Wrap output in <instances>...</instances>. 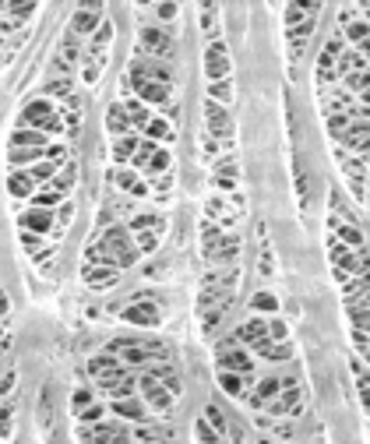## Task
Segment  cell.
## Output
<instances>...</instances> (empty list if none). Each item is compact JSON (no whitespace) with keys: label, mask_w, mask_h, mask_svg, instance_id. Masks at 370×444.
Masks as SVG:
<instances>
[{"label":"cell","mask_w":370,"mask_h":444,"mask_svg":"<svg viewBox=\"0 0 370 444\" xmlns=\"http://www.w3.org/2000/svg\"><path fill=\"white\" fill-rule=\"evenodd\" d=\"M109 409L120 420H131V423H145L148 420V402H141V399H116V402H109Z\"/></svg>","instance_id":"30bf717a"},{"label":"cell","mask_w":370,"mask_h":444,"mask_svg":"<svg viewBox=\"0 0 370 444\" xmlns=\"http://www.w3.org/2000/svg\"><path fill=\"white\" fill-rule=\"evenodd\" d=\"M21 244H25L28 251H36V247H39V237H36V233H28V229H21Z\"/></svg>","instance_id":"f5cc1de1"},{"label":"cell","mask_w":370,"mask_h":444,"mask_svg":"<svg viewBox=\"0 0 370 444\" xmlns=\"http://www.w3.org/2000/svg\"><path fill=\"white\" fill-rule=\"evenodd\" d=\"M148 374H152L156 381H163V384H166V388H170L173 395L180 391V377H177V370H173V367H163V363H159V367H152Z\"/></svg>","instance_id":"d6a6232c"},{"label":"cell","mask_w":370,"mask_h":444,"mask_svg":"<svg viewBox=\"0 0 370 444\" xmlns=\"http://www.w3.org/2000/svg\"><path fill=\"white\" fill-rule=\"evenodd\" d=\"M60 197H64V194H60L57 187H50V183H46L43 190H36V197H32V201H36V208H50V212H53V205H60Z\"/></svg>","instance_id":"e575fe53"},{"label":"cell","mask_w":370,"mask_h":444,"mask_svg":"<svg viewBox=\"0 0 370 444\" xmlns=\"http://www.w3.org/2000/svg\"><path fill=\"white\" fill-rule=\"evenodd\" d=\"M145 134H148V141H173V127L163 117H152V124L145 127Z\"/></svg>","instance_id":"f546056e"},{"label":"cell","mask_w":370,"mask_h":444,"mask_svg":"<svg viewBox=\"0 0 370 444\" xmlns=\"http://www.w3.org/2000/svg\"><path fill=\"white\" fill-rule=\"evenodd\" d=\"M346 39H349V43H357V46H360V43H367V39H370V25L364 21V18L346 21Z\"/></svg>","instance_id":"1f68e13d"},{"label":"cell","mask_w":370,"mask_h":444,"mask_svg":"<svg viewBox=\"0 0 370 444\" xmlns=\"http://www.w3.org/2000/svg\"><path fill=\"white\" fill-rule=\"evenodd\" d=\"M215 363H219V370H233V374L254 377V359H251V356L236 346V339H229V342H222V346H219Z\"/></svg>","instance_id":"277c9868"},{"label":"cell","mask_w":370,"mask_h":444,"mask_svg":"<svg viewBox=\"0 0 370 444\" xmlns=\"http://www.w3.org/2000/svg\"><path fill=\"white\" fill-rule=\"evenodd\" d=\"M75 183V166H64V173H57V180L50 183V187H57L60 194H67V187Z\"/></svg>","instance_id":"c3c4849f"},{"label":"cell","mask_w":370,"mask_h":444,"mask_svg":"<svg viewBox=\"0 0 370 444\" xmlns=\"http://www.w3.org/2000/svg\"><path fill=\"white\" fill-rule=\"evenodd\" d=\"M251 307H254V310H278V300L272 296V293H254Z\"/></svg>","instance_id":"bcb514c9"},{"label":"cell","mask_w":370,"mask_h":444,"mask_svg":"<svg viewBox=\"0 0 370 444\" xmlns=\"http://www.w3.org/2000/svg\"><path fill=\"white\" fill-rule=\"evenodd\" d=\"M159 307L152 303V300H134L127 310H124V321L127 325H138V328H156L159 325Z\"/></svg>","instance_id":"52a82bcc"},{"label":"cell","mask_w":370,"mask_h":444,"mask_svg":"<svg viewBox=\"0 0 370 444\" xmlns=\"http://www.w3.org/2000/svg\"><path fill=\"white\" fill-rule=\"evenodd\" d=\"M258 353L265 356V359H272V363H282V359H289V356H293V346H289V342H276V346L268 342V346H261Z\"/></svg>","instance_id":"8d00e7d4"},{"label":"cell","mask_w":370,"mask_h":444,"mask_svg":"<svg viewBox=\"0 0 370 444\" xmlns=\"http://www.w3.org/2000/svg\"><path fill=\"white\" fill-rule=\"evenodd\" d=\"M18 226L21 229H28V233H50V226H53V212L50 208H28L25 215H18Z\"/></svg>","instance_id":"8fae6325"},{"label":"cell","mask_w":370,"mask_h":444,"mask_svg":"<svg viewBox=\"0 0 370 444\" xmlns=\"http://www.w3.org/2000/svg\"><path fill=\"white\" fill-rule=\"evenodd\" d=\"M364 102H367V106H370V92H364Z\"/></svg>","instance_id":"9f6ffc18"},{"label":"cell","mask_w":370,"mask_h":444,"mask_svg":"<svg viewBox=\"0 0 370 444\" xmlns=\"http://www.w3.org/2000/svg\"><path fill=\"white\" fill-rule=\"evenodd\" d=\"M159 148H156V141H141V148H138V156L131 159L138 170H148V163H152V156H156Z\"/></svg>","instance_id":"60d3db41"},{"label":"cell","mask_w":370,"mask_h":444,"mask_svg":"<svg viewBox=\"0 0 370 444\" xmlns=\"http://www.w3.org/2000/svg\"><path fill=\"white\" fill-rule=\"evenodd\" d=\"M166 170H170V152L159 148V152L152 156V163H148V173H166Z\"/></svg>","instance_id":"7dc6e473"},{"label":"cell","mask_w":370,"mask_h":444,"mask_svg":"<svg viewBox=\"0 0 370 444\" xmlns=\"http://www.w3.org/2000/svg\"><path fill=\"white\" fill-rule=\"evenodd\" d=\"M32 187H36L32 173H18V170L7 173V194H11V197H36Z\"/></svg>","instance_id":"ffe728a7"},{"label":"cell","mask_w":370,"mask_h":444,"mask_svg":"<svg viewBox=\"0 0 370 444\" xmlns=\"http://www.w3.org/2000/svg\"><path fill=\"white\" fill-rule=\"evenodd\" d=\"M339 67H342L346 75H357V71H367V57H364L360 50H346V53H342V60H339Z\"/></svg>","instance_id":"4dcf8cb0"},{"label":"cell","mask_w":370,"mask_h":444,"mask_svg":"<svg viewBox=\"0 0 370 444\" xmlns=\"http://www.w3.org/2000/svg\"><path fill=\"white\" fill-rule=\"evenodd\" d=\"M282 384H285V388H282V395H278L276 402H268V413H272V416H278V413H289V409H296V402H300V395H303V391H300V388H296V384H293L289 377H285Z\"/></svg>","instance_id":"ac0fdd59"},{"label":"cell","mask_w":370,"mask_h":444,"mask_svg":"<svg viewBox=\"0 0 370 444\" xmlns=\"http://www.w3.org/2000/svg\"><path fill=\"white\" fill-rule=\"evenodd\" d=\"M346 85H349L353 92H360V95L370 92V67L367 71H357V75H346Z\"/></svg>","instance_id":"7bdbcfd3"},{"label":"cell","mask_w":370,"mask_h":444,"mask_svg":"<svg viewBox=\"0 0 370 444\" xmlns=\"http://www.w3.org/2000/svg\"><path fill=\"white\" fill-rule=\"evenodd\" d=\"M194 434H197V441H201V444H226V441H222V434H219V431H215L205 416L194 423Z\"/></svg>","instance_id":"836d02e7"},{"label":"cell","mask_w":370,"mask_h":444,"mask_svg":"<svg viewBox=\"0 0 370 444\" xmlns=\"http://www.w3.org/2000/svg\"><path fill=\"white\" fill-rule=\"evenodd\" d=\"M268 339H272V332H268V321H265V318H251V321H244V325L236 328V342H244V346H251V350L268 346Z\"/></svg>","instance_id":"8992f818"},{"label":"cell","mask_w":370,"mask_h":444,"mask_svg":"<svg viewBox=\"0 0 370 444\" xmlns=\"http://www.w3.org/2000/svg\"><path fill=\"white\" fill-rule=\"evenodd\" d=\"M166 222L159 219V215H138V219H131V229L134 233H159Z\"/></svg>","instance_id":"d590c367"},{"label":"cell","mask_w":370,"mask_h":444,"mask_svg":"<svg viewBox=\"0 0 370 444\" xmlns=\"http://www.w3.org/2000/svg\"><path fill=\"white\" fill-rule=\"evenodd\" d=\"M78 441L85 444H131V434L124 423H78Z\"/></svg>","instance_id":"3957f363"},{"label":"cell","mask_w":370,"mask_h":444,"mask_svg":"<svg viewBox=\"0 0 370 444\" xmlns=\"http://www.w3.org/2000/svg\"><path fill=\"white\" fill-rule=\"evenodd\" d=\"M109 39H113V25H109V21H102V25H99V32L92 36V53H95V60H102L99 53H102V50L109 46Z\"/></svg>","instance_id":"74e56055"},{"label":"cell","mask_w":370,"mask_h":444,"mask_svg":"<svg viewBox=\"0 0 370 444\" xmlns=\"http://www.w3.org/2000/svg\"><path fill=\"white\" fill-rule=\"evenodd\" d=\"M156 14H159V18H166V21H170V18H173V14H177V7H173V4H159V7H156Z\"/></svg>","instance_id":"db71d44e"},{"label":"cell","mask_w":370,"mask_h":444,"mask_svg":"<svg viewBox=\"0 0 370 444\" xmlns=\"http://www.w3.org/2000/svg\"><path fill=\"white\" fill-rule=\"evenodd\" d=\"M268 332H272V339H276V342H285V335H289V332H285V321H278V318L268 321Z\"/></svg>","instance_id":"f907efd6"},{"label":"cell","mask_w":370,"mask_h":444,"mask_svg":"<svg viewBox=\"0 0 370 444\" xmlns=\"http://www.w3.org/2000/svg\"><path fill=\"white\" fill-rule=\"evenodd\" d=\"M99 7L89 4V7H82V11H75V18H71V32L75 36H89V32H99Z\"/></svg>","instance_id":"2e32d148"},{"label":"cell","mask_w":370,"mask_h":444,"mask_svg":"<svg viewBox=\"0 0 370 444\" xmlns=\"http://www.w3.org/2000/svg\"><path fill=\"white\" fill-rule=\"evenodd\" d=\"M89 406H95L92 391H89V388H75V395H71V409H75V416H78V413H85Z\"/></svg>","instance_id":"f35d334b"},{"label":"cell","mask_w":370,"mask_h":444,"mask_svg":"<svg viewBox=\"0 0 370 444\" xmlns=\"http://www.w3.org/2000/svg\"><path fill=\"white\" fill-rule=\"evenodd\" d=\"M106 127L113 131V138H124V134L131 131V113H127V106L113 102V106H109V113H106Z\"/></svg>","instance_id":"d6986e66"},{"label":"cell","mask_w":370,"mask_h":444,"mask_svg":"<svg viewBox=\"0 0 370 444\" xmlns=\"http://www.w3.org/2000/svg\"><path fill=\"white\" fill-rule=\"evenodd\" d=\"M134 438L141 444H173V431L170 427H152V423H138Z\"/></svg>","instance_id":"44dd1931"},{"label":"cell","mask_w":370,"mask_h":444,"mask_svg":"<svg viewBox=\"0 0 370 444\" xmlns=\"http://www.w3.org/2000/svg\"><path fill=\"white\" fill-rule=\"evenodd\" d=\"M127 113H131V127H138V131H145V127L152 124V113H148V106H145L141 99H131V102H127Z\"/></svg>","instance_id":"4316f807"},{"label":"cell","mask_w":370,"mask_h":444,"mask_svg":"<svg viewBox=\"0 0 370 444\" xmlns=\"http://www.w3.org/2000/svg\"><path fill=\"white\" fill-rule=\"evenodd\" d=\"M342 145L353 152H367L370 148V120H353L342 134Z\"/></svg>","instance_id":"5bb4252c"},{"label":"cell","mask_w":370,"mask_h":444,"mask_svg":"<svg viewBox=\"0 0 370 444\" xmlns=\"http://www.w3.org/2000/svg\"><path fill=\"white\" fill-rule=\"evenodd\" d=\"M205 420H208V423H212V427H215L219 434H226V431H229V423H226V413H222V409H219L215 402H212V406L205 409Z\"/></svg>","instance_id":"b9f144b4"},{"label":"cell","mask_w":370,"mask_h":444,"mask_svg":"<svg viewBox=\"0 0 370 444\" xmlns=\"http://www.w3.org/2000/svg\"><path fill=\"white\" fill-rule=\"evenodd\" d=\"M332 226H335V233L342 237V244H346V247H353V251H360V247H364V233H360L353 222H332Z\"/></svg>","instance_id":"83f0119b"},{"label":"cell","mask_w":370,"mask_h":444,"mask_svg":"<svg viewBox=\"0 0 370 444\" xmlns=\"http://www.w3.org/2000/svg\"><path fill=\"white\" fill-rule=\"evenodd\" d=\"M46 159V148H14L11 145V152H7V163L11 166H36V163H43Z\"/></svg>","instance_id":"d4e9b609"},{"label":"cell","mask_w":370,"mask_h":444,"mask_svg":"<svg viewBox=\"0 0 370 444\" xmlns=\"http://www.w3.org/2000/svg\"><path fill=\"white\" fill-rule=\"evenodd\" d=\"M141 50H148L152 57H170L173 53V39L163 28H141Z\"/></svg>","instance_id":"9c48e42d"},{"label":"cell","mask_w":370,"mask_h":444,"mask_svg":"<svg viewBox=\"0 0 370 444\" xmlns=\"http://www.w3.org/2000/svg\"><path fill=\"white\" fill-rule=\"evenodd\" d=\"M116 278H120V271H116V265H89L85 268V282L92 286V289H113L116 286Z\"/></svg>","instance_id":"e0dca14e"},{"label":"cell","mask_w":370,"mask_h":444,"mask_svg":"<svg viewBox=\"0 0 370 444\" xmlns=\"http://www.w3.org/2000/svg\"><path fill=\"white\" fill-rule=\"evenodd\" d=\"M46 95H71V78H57L46 85Z\"/></svg>","instance_id":"681fc988"},{"label":"cell","mask_w":370,"mask_h":444,"mask_svg":"<svg viewBox=\"0 0 370 444\" xmlns=\"http://www.w3.org/2000/svg\"><path fill=\"white\" fill-rule=\"evenodd\" d=\"M205 120H208V131H212L215 138H229V134H233V124H229L226 109H222L219 102H212V99H208V106H205Z\"/></svg>","instance_id":"9a60e30c"},{"label":"cell","mask_w":370,"mask_h":444,"mask_svg":"<svg viewBox=\"0 0 370 444\" xmlns=\"http://www.w3.org/2000/svg\"><path fill=\"white\" fill-rule=\"evenodd\" d=\"M205 75H208L212 82H226V75H229V57H226V46H222V43H212V46H208V53H205Z\"/></svg>","instance_id":"ba28073f"},{"label":"cell","mask_w":370,"mask_h":444,"mask_svg":"<svg viewBox=\"0 0 370 444\" xmlns=\"http://www.w3.org/2000/svg\"><path fill=\"white\" fill-rule=\"evenodd\" d=\"M138 148H141V141H138L134 134L113 138V159H116V163H127V159H134V156H138Z\"/></svg>","instance_id":"484cf974"},{"label":"cell","mask_w":370,"mask_h":444,"mask_svg":"<svg viewBox=\"0 0 370 444\" xmlns=\"http://www.w3.org/2000/svg\"><path fill=\"white\" fill-rule=\"evenodd\" d=\"M21 124L32 127V131H43V134H60L64 131V120L57 113V106L50 99H36L21 109Z\"/></svg>","instance_id":"7a4b0ae2"},{"label":"cell","mask_w":370,"mask_h":444,"mask_svg":"<svg viewBox=\"0 0 370 444\" xmlns=\"http://www.w3.org/2000/svg\"><path fill=\"white\" fill-rule=\"evenodd\" d=\"M134 244H138L141 254H152V251L159 247V237H156V233H134Z\"/></svg>","instance_id":"ee69618b"},{"label":"cell","mask_w":370,"mask_h":444,"mask_svg":"<svg viewBox=\"0 0 370 444\" xmlns=\"http://www.w3.org/2000/svg\"><path fill=\"white\" fill-rule=\"evenodd\" d=\"M247 381H251V377H244V374L219 370V388H222L226 395H233V399H244V391H247Z\"/></svg>","instance_id":"603a6c76"},{"label":"cell","mask_w":370,"mask_h":444,"mask_svg":"<svg viewBox=\"0 0 370 444\" xmlns=\"http://www.w3.org/2000/svg\"><path fill=\"white\" fill-rule=\"evenodd\" d=\"M11 145H14V148H50V145H46V134H43V131H32V127H25V131L18 127V131L11 134Z\"/></svg>","instance_id":"7402d4cb"},{"label":"cell","mask_w":370,"mask_h":444,"mask_svg":"<svg viewBox=\"0 0 370 444\" xmlns=\"http://www.w3.org/2000/svg\"><path fill=\"white\" fill-rule=\"evenodd\" d=\"M99 251H102V261L106 265H116V268H131L138 261V244H131V237H127V229L124 226H113V229H106V237H102V244H99Z\"/></svg>","instance_id":"6da1fadb"},{"label":"cell","mask_w":370,"mask_h":444,"mask_svg":"<svg viewBox=\"0 0 370 444\" xmlns=\"http://www.w3.org/2000/svg\"><path fill=\"white\" fill-rule=\"evenodd\" d=\"M113 183H116L120 190L134 194V197H145V194H148V187L138 180V173H131V170H113Z\"/></svg>","instance_id":"cb8c5ba5"},{"label":"cell","mask_w":370,"mask_h":444,"mask_svg":"<svg viewBox=\"0 0 370 444\" xmlns=\"http://www.w3.org/2000/svg\"><path fill=\"white\" fill-rule=\"evenodd\" d=\"M99 420H106V406H99V402L89 406L85 413H78V423H89V427H92V423H99Z\"/></svg>","instance_id":"f6af8a7d"},{"label":"cell","mask_w":370,"mask_h":444,"mask_svg":"<svg viewBox=\"0 0 370 444\" xmlns=\"http://www.w3.org/2000/svg\"><path fill=\"white\" fill-rule=\"evenodd\" d=\"M282 388H285V384L278 381L276 374H272V377H261V381H258V388L251 391V406H254V409H261V406L276 402L278 395H282Z\"/></svg>","instance_id":"4fadbf2b"},{"label":"cell","mask_w":370,"mask_h":444,"mask_svg":"<svg viewBox=\"0 0 370 444\" xmlns=\"http://www.w3.org/2000/svg\"><path fill=\"white\" fill-rule=\"evenodd\" d=\"M127 85H131V89L141 95V102H156V106L170 102V85H159V82H145V78H131Z\"/></svg>","instance_id":"7c38bea8"},{"label":"cell","mask_w":370,"mask_h":444,"mask_svg":"<svg viewBox=\"0 0 370 444\" xmlns=\"http://www.w3.org/2000/svg\"><path fill=\"white\" fill-rule=\"evenodd\" d=\"M208 99H212V102H219V106H226V102L233 99L229 82H212V85H208Z\"/></svg>","instance_id":"ab89813d"},{"label":"cell","mask_w":370,"mask_h":444,"mask_svg":"<svg viewBox=\"0 0 370 444\" xmlns=\"http://www.w3.org/2000/svg\"><path fill=\"white\" fill-rule=\"evenodd\" d=\"M28 173H32V180H36V183H53V180H57V173H60V163H53V159H43V163H36Z\"/></svg>","instance_id":"f1b7e54d"},{"label":"cell","mask_w":370,"mask_h":444,"mask_svg":"<svg viewBox=\"0 0 370 444\" xmlns=\"http://www.w3.org/2000/svg\"><path fill=\"white\" fill-rule=\"evenodd\" d=\"M357 50H360V53H364V57H370V39H367V43H360V46H357Z\"/></svg>","instance_id":"11a10c76"},{"label":"cell","mask_w":370,"mask_h":444,"mask_svg":"<svg viewBox=\"0 0 370 444\" xmlns=\"http://www.w3.org/2000/svg\"><path fill=\"white\" fill-rule=\"evenodd\" d=\"M138 384H141V395H145L148 409H156V413H163V416L173 409V399H177V395H173L163 381H156L152 374H141V381H138Z\"/></svg>","instance_id":"5b68a950"},{"label":"cell","mask_w":370,"mask_h":444,"mask_svg":"<svg viewBox=\"0 0 370 444\" xmlns=\"http://www.w3.org/2000/svg\"><path fill=\"white\" fill-rule=\"evenodd\" d=\"M64 156H67L64 145H50V148H46V159H53V163H64Z\"/></svg>","instance_id":"816d5d0a"}]
</instances>
